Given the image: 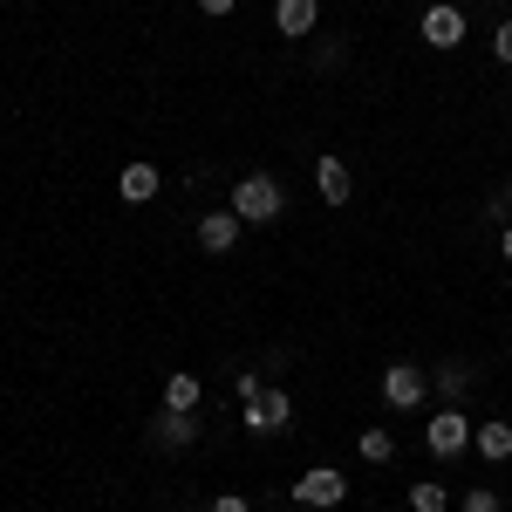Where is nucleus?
<instances>
[{
  "label": "nucleus",
  "mask_w": 512,
  "mask_h": 512,
  "mask_svg": "<svg viewBox=\"0 0 512 512\" xmlns=\"http://www.w3.org/2000/svg\"><path fill=\"white\" fill-rule=\"evenodd\" d=\"M280 205H287V192H280V178H267V171H253V178H239V185H233L239 226H274Z\"/></svg>",
  "instance_id": "obj_1"
},
{
  "label": "nucleus",
  "mask_w": 512,
  "mask_h": 512,
  "mask_svg": "<svg viewBox=\"0 0 512 512\" xmlns=\"http://www.w3.org/2000/svg\"><path fill=\"white\" fill-rule=\"evenodd\" d=\"M239 424H246L253 437L287 431V424H294V396H287V390H260L253 403H246V410H239Z\"/></svg>",
  "instance_id": "obj_2"
},
{
  "label": "nucleus",
  "mask_w": 512,
  "mask_h": 512,
  "mask_svg": "<svg viewBox=\"0 0 512 512\" xmlns=\"http://www.w3.org/2000/svg\"><path fill=\"white\" fill-rule=\"evenodd\" d=\"M342 499H349V478L335 472V465H315V472H301L294 478V506H342Z\"/></svg>",
  "instance_id": "obj_3"
},
{
  "label": "nucleus",
  "mask_w": 512,
  "mask_h": 512,
  "mask_svg": "<svg viewBox=\"0 0 512 512\" xmlns=\"http://www.w3.org/2000/svg\"><path fill=\"white\" fill-rule=\"evenodd\" d=\"M424 390H431V376H424L417 362H390V369H383V403H390V410H417Z\"/></svg>",
  "instance_id": "obj_4"
},
{
  "label": "nucleus",
  "mask_w": 512,
  "mask_h": 512,
  "mask_svg": "<svg viewBox=\"0 0 512 512\" xmlns=\"http://www.w3.org/2000/svg\"><path fill=\"white\" fill-rule=\"evenodd\" d=\"M424 444H431V458H458L465 444H472V424H465V410L451 403V410H437L431 424H424Z\"/></svg>",
  "instance_id": "obj_5"
},
{
  "label": "nucleus",
  "mask_w": 512,
  "mask_h": 512,
  "mask_svg": "<svg viewBox=\"0 0 512 512\" xmlns=\"http://www.w3.org/2000/svg\"><path fill=\"white\" fill-rule=\"evenodd\" d=\"M424 41H431V48H458V41H465V7H451V0L424 7Z\"/></svg>",
  "instance_id": "obj_6"
},
{
  "label": "nucleus",
  "mask_w": 512,
  "mask_h": 512,
  "mask_svg": "<svg viewBox=\"0 0 512 512\" xmlns=\"http://www.w3.org/2000/svg\"><path fill=\"white\" fill-rule=\"evenodd\" d=\"M198 246H205V253H233V246H239V212H233V205L198 219Z\"/></svg>",
  "instance_id": "obj_7"
},
{
  "label": "nucleus",
  "mask_w": 512,
  "mask_h": 512,
  "mask_svg": "<svg viewBox=\"0 0 512 512\" xmlns=\"http://www.w3.org/2000/svg\"><path fill=\"white\" fill-rule=\"evenodd\" d=\"M151 444H158V451H192V444H198L192 410H164V417H158V431H151Z\"/></svg>",
  "instance_id": "obj_8"
},
{
  "label": "nucleus",
  "mask_w": 512,
  "mask_h": 512,
  "mask_svg": "<svg viewBox=\"0 0 512 512\" xmlns=\"http://www.w3.org/2000/svg\"><path fill=\"white\" fill-rule=\"evenodd\" d=\"M315 14H321V0H274V28L287 41L308 35V28H315Z\"/></svg>",
  "instance_id": "obj_9"
},
{
  "label": "nucleus",
  "mask_w": 512,
  "mask_h": 512,
  "mask_svg": "<svg viewBox=\"0 0 512 512\" xmlns=\"http://www.w3.org/2000/svg\"><path fill=\"white\" fill-rule=\"evenodd\" d=\"M315 185H321V198H328V205H349V164L328 151V158L315 164Z\"/></svg>",
  "instance_id": "obj_10"
},
{
  "label": "nucleus",
  "mask_w": 512,
  "mask_h": 512,
  "mask_svg": "<svg viewBox=\"0 0 512 512\" xmlns=\"http://www.w3.org/2000/svg\"><path fill=\"white\" fill-rule=\"evenodd\" d=\"M117 192L130 198V205H144V198H158V164H123Z\"/></svg>",
  "instance_id": "obj_11"
},
{
  "label": "nucleus",
  "mask_w": 512,
  "mask_h": 512,
  "mask_svg": "<svg viewBox=\"0 0 512 512\" xmlns=\"http://www.w3.org/2000/svg\"><path fill=\"white\" fill-rule=\"evenodd\" d=\"M472 444L485 451V458H492V465H506V458H512V424H478Z\"/></svg>",
  "instance_id": "obj_12"
},
{
  "label": "nucleus",
  "mask_w": 512,
  "mask_h": 512,
  "mask_svg": "<svg viewBox=\"0 0 512 512\" xmlns=\"http://www.w3.org/2000/svg\"><path fill=\"white\" fill-rule=\"evenodd\" d=\"M198 376L192 369H178V376H171V383H164V410H198Z\"/></svg>",
  "instance_id": "obj_13"
},
{
  "label": "nucleus",
  "mask_w": 512,
  "mask_h": 512,
  "mask_svg": "<svg viewBox=\"0 0 512 512\" xmlns=\"http://www.w3.org/2000/svg\"><path fill=\"white\" fill-rule=\"evenodd\" d=\"M444 506H451V492H444L437 478H417V485H410V512H444Z\"/></svg>",
  "instance_id": "obj_14"
},
{
  "label": "nucleus",
  "mask_w": 512,
  "mask_h": 512,
  "mask_svg": "<svg viewBox=\"0 0 512 512\" xmlns=\"http://www.w3.org/2000/svg\"><path fill=\"white\" fill-rule=\"evenodd\" d=\"M431 383H437V390H444V396H451V403H458V396L472 390V369H465V362H444V369H437Z\"/></svg>",
  "instance_id": "obj_15"
},
{
  "label": "nucleus",
  "mask_w": 512,
  "mask_h": 512,
  "mask_svg": "<svg viewBox=\"0 0 512 512\" xmlns=\"http://www.w3.org/2000/svg\"><path fill=\"white\" fill-rule=\"evenodd\" d=\"M362 458H369V465H390V458H396V437L390 431H362Z\"/></svg>",
  "instance_id": "obj_16"
},
{
  "label": "nucleus",
  "mask_w": 512,
  "mask_h": 512,
  "mask_svg": "<svg viewBox=\"0 0 512 512\" xmlns=\"http://www.w3.org/2000/svg\"><path fill=\"white\" fill-rule=\"evenodd\" d=\"M465 512H506V506H499V492H492V485H478V492H465Z\"/></svg>",
  "instance_id": "obj_17"
},
{
  "label": "nucleus",
  "mask_w": 512,
  "mask_h": 512,
  "mask_svg": "<svg viewBox=\"0 0 512 512\" xmlns=\"http://www.w3.org/2000/svg\"><path fill=\"white\" fill-rule=\"evenodd\" d=\"M233 390H239V403H253V396H260V376H253V369H233Z\"/></svg>",
  "instance_id": "obj_18"
},
{
  "label": "nucleus",
  "mask_w": 512,
  "mask_h": 512,
  "mask_svg": "<svg viewBox=\"0 0 512 512\" xmlns=\"http://www.w3.org/2000/svg\"><path fill=\"white\" fill-rule=\"evenodd\" d=\"M492 55H499V62L512 69V21H499V35H492Z\"/></svg>",
  "instance_id": "obj_19"
},
{
  "label": "nucleus",
  "mask_w": 512,
  "mask_h": 512,
  "mask_svg": "<svg viewBox=\"0 0 512 512\" xmlns=\"http://www.w3.org/2000/svg\"><path fill=\"white\" fill-rule=\"evenodd\" d=\"M212 512H253V506H246L239 492H226V499H212Z\"/></svg>",
  "instance_id": "obj_20"
},
{
  "label": "nucleus",
  "mask_w": 512,
  "mask_h": 512,
  "mask_svg": "<svg viewBox=\"0 0 512 512\" xmlns=\"http://www.w3.org/2000/svg\"><path fill=\"white\" fill-rule=\"evenodd\" d=\"M198 7H205V14H233L239 0H198Z\"/></svg>",
  "instance_id": "obj_21"
},
{
  "label": "nucleus",
  "mask_w": 512,
  "mask_h": 512,
  "mask_svg": "<svg viewBox=\"0 0 512 512\" xmlns=\"http://www.w3.org/2000/svg\"><path fill=\"white\" fill-rule=\"evenodd\" d=\"M499 253H506V260H512V226H506V239H499Z\"/></svg>",
  "instance_id": "obj_22"
},
{
  "label": "nucleus",
  "mask_w": 512,
  "mask_h": 512,
  "mask_svg": "<svg viewBox=\"0 0 512 512\" xmlns=\"http://www.w3.org/2000/svg\"><path fill=\"white\" fill-rule=\"evenodd\" d=\"M506 205H512V185H506Z\"/></svg>",
  "instance_id": "obj_23"
}]
</instances>
